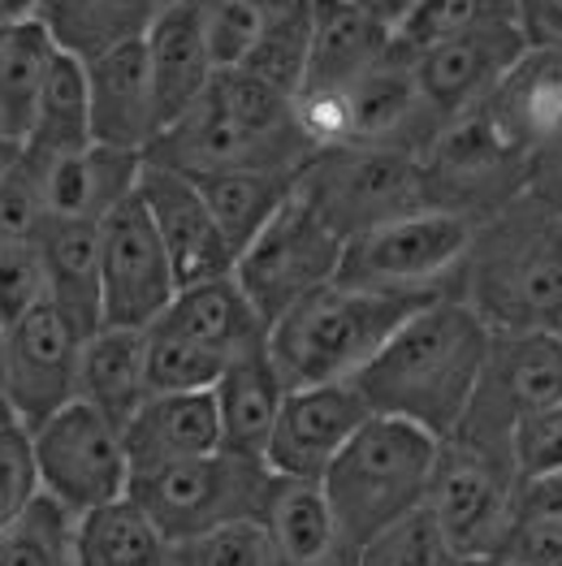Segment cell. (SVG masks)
Listing matches in <instances>:
<instances>
[{
	"mask_svg": "<svg viewBox=\"0 0 562 566\" xmlns=\"http://www.w3.org/2000/svg\"><path fill=\"white\" fill-rule=\"evenodd\" d=\"M511 463L519 480L562 475V402L523 416L511 432Z\"/></svg>",
	"mask_w": 562,
	"mask_h": 566,
	"instance_id": "obj_46",
	"label": "cell"
},
{
	"mask_svg": "<svg viewBox=\"0 0 562 566\" xmlns=\"http://www.w3.org/2000/svg\"><path fill=\"white\" fill-rule=\"evenodd\" d=\"M455 294L493 333H562V212L523 195L485 226L459 269Z\"/></svg>",
	"mask_w": 562,
	"mask_h": 566,
	"instance_id": "obj_2",
	"label": "cell"
},
{
	"mask_svg": "<svg viewBox=\"0 0 562 566\" xmlns=\"http://www.w3.org/2000/svg\"><path fill=\"white\" fill-rule=\"evenodd\" d=\"M420 169L428 208L468 217L476 226L528 195V160L485 122L480 108L450 122L433 139L420 156Z\"/></svg>",
	"mask_w": 562,
	"mask_h": 566,
	"instance_id": "obj_12",
	"label": "cell"
},
{
	"mask_svg": "<svg viewBox=\"0 0 562 566\" xmlns=\"http://www.w3.org/2000/svg\"><path fill=\"white\" fill-rule=\"evenodd\" d=\"M308 13H312V61L303 92H351L398 44L394 27H385L355 0H308Z\"/></svg>",
	"mask_w": 562,
	"mask_h": 566,
	"instance_id": "obj_23",
	"label": "cell"
},
{
	"mask_svg": "<svg viewBox=\"0 0 562 566\" xmlns=\"http://www.w3.org/2000/svg\"><path fill=\"white\" fill-rule=\"evenodd\" d=\"M498 558L507 566H562V520L516 515Z\"/></svg>",
	"mask_w": 562,
	"mask_h": 566,
	"instance_id": "obj_47",
	"label": "cell"
},
{
	"mask_svg": "<svg viewBox=\"0 0 562 566\" xmlns=\"http://www.w3.org/2000/svg\"><path fill=\"white\" fill-rule=\"evenodd\" d=\"M212 394H217V416H221V450L264 463L285 394H290L273 355L260 350V355L230 364Z\"/></svg>",
	"mask_w": 562,
	"mask_h": 566,
	"instance_id": "obj_28",
	"label": "cell"
},
{
	"mask_svg": "<svg viewBox=\"0 0 562 566\" xmlns=\"http://www.w3.org/2000/svg\"><path fill=\"white\" fill-rule=\"evenodd\" d=\"M433 298L441 294H385L329 282L299 298L273 325L269 355L290 389L355 380L381 355V346Z\"/></svg>",
	"mask_w": 562,
	"mask_h": 566,
	"instance_id": "obj_3",
	"label": "cell"
},
{
	"mask_svg": "<svg viewBox=\"0 0 562 566\" xmlns=\"http://www.w3.org/2000/svg\"><path fill=\"white\" fill-rule=\"evenodd\" d=\"M321 147L303 130H264L238 117L230 104H221L208 92L190 108L183 122H174L160 139L152 143L147 160L169 165L187 178L204 174H238V169H260V174H294L316 156Z\"/></svg>",
	"mask_w": 562,
	"mask_h": 566,
	"instance_id": "obj_10",
	"label": "cell"
},
{
	"mask_svg": "<svg viewBox=\"0 0 562 566\" xmlns=\"http://www.w3.org/2000/svg\"><path fill=\"white\" fill-rule=\"evenodd\" d=\"M519 475L507 459L480 450L468 437H446L437 446V468L424 511L437 520L450 549L468 558H498L516 523Z\"/></svg>",
	"mask_w": 562,
	"mask_h": 566,
	"instance_id": "obj_9",
	"label": "cell"
},
{
	"mask_svg": "<svg viewBox=\"0 0 562 566\" xmlns=\"http://www.w3.org/2000/svg\"><path fill=\"white\" fill-rule=\"evenodd\" d=\"M174 4L178 0H52L44 22L65 52L92 61L108 48L143 40Z\"/></svg>",
	"mask_w": 562,
	"mask_h": 566,
	"instance_id": "obj_32",
	"label": "cell"
},
{
	"mask_svg": "<svg viewBox=\"0 0 562 566\" xmlns=\"http://www.w3.org/2000/svg\"><path fill=\"white\" fill-rule=\"evenodd\" d=\"M100 285H104V325L152 329L174 294L178 273L156 234L139 190L100 221Z\"/></svg>",
	"mask_w": 562,
	"mask_h": 566,
	"instance_id": "obj_14",
	"label": "cell"
},
{
	"mask_svg": "<svg viewBox=\"0 0 562 566\" xmlns=\"http://www.w3.org/2000/svg\"><path fill=\"white\" fill-rule=\"evenodd\" d=\"M44 0H0V31L27 27V22H44Z\"/></svg>",
	"mask_w": 562,
	"mask_h": 566,
	"instance_id": "obj_50",
	"label": "cell"
},
{
	"mask_svg": "<svg viewBox=\"0 0 562 566\" xmlns=\"http://www.w3.org/2000/svg\"><path fill=\"white\" fill-rule=\"evenodd\" d=\"M204 35L212 48L217 70H238L251 48L264 40V31L285 13L290 0H190Z\"/></svg>",
	"mask_w": 562,
	"mask_h": 566,
	"instance_id": "obj_37",
	"label": "cell"
},
{
	"mask_svg": "<svg viewBox=\"0 0 562 566\" xmlns=\"http://www.w3.org/2000/svg\"><path fill=\"white\" fill-rule=\"evenodd\" d=\"M143 160L147 156L100 147V143L83 147V151H70V156L31 160L40 174V187H44L48 221H92V226H100L113 208H122L139 190Z\"/></svg>",
	"mask_w": 562,
	"mask_h": 566,
	"instance_id": "obj_21",
	"label": "cell"
},
{
	"mask_svg": "<svg viewBox=\"0 0 562 566\" xmlns=\"http://www.w3.org/2000/svg\"><path fill=\"white\" fill-rule=\"evenodd\" d=\"M4 424H18V411L9 398V364H4V329H0V428Z\"/></svg>",
	"mask_w": 562,
	"mask_h": 566,
	"instance_id": "obj_52",
	"label": "cell"
},
{
	"mask_svg": "<svg viewBox=\"0 0 562 566\" xmlns=\"http://www.w3.org/2000/svg\"><path fill=\"white\" fill-rule=\"evenodd\" d=\"M18 156H22V143H18L9 130H4V126H0V174H4V169H9Z\"/></svg>",
	"mask_w": 562,
	"mask_h": 566,
	"instance_id": "obj_53",
	"label": "cell"
},
{
	"mask_svg": "<svg viewBox=\"0 0 562 566\" xmlns=\"http://www.w3.org/2000/svg\"><path fill=\"white\" fill-rule=\"evenodd\" d=\"M523 52H528V40L519 27H493V31H471V35H455L412 52V70L424 99L450 126L498 92V83L511 74V65Z\"/></svg>",
	"mask_w": 562,
	"mask_h": 566,
	"instance_id": "obj_18",
	"label": "cell"
},
{
	"mask_svg": "<svg viewBox=\"0 0 562 566\" xmlns=\"http://www.w3.org/2000/svg\"><path fill=\"white\" fill-rule=\"evenodd\" d=\"M528 195L562 212V139L528 160Z\"/></svg>",
	"mask_w": 562,
	"mask_h": 566,
	"instance_id": "obj_49",
	"label": "cell"
},
{
	"mask_svg": "<svg viewBox=\"0 0 562 566\" xmlns=\"http://www.w3.org/2000/svg\"><path fill=\"white\" fill-rule=\"evenodd\" d=\"M373 407L355 380L303 385L285 394V407L269 441V472L294 480H325L333 459L351 446V437L368 424Z\"/></svg>",
	"mask_w": 562,
	"mask_h": 566,
	"instance_id": "obj_16",
	"label": "cell"
},
{
	"mask_svg": "<svg viewBox=\"0 0 562 566\" xmlns=\"http://www.w3.org/2000/svg\"><path fill=\"white\" fill-rule=\"evenodd\" d=\"M35 242L44 255L48 303H56L74 325L95 333L104 325L100 226H92V221H44Z\"/></svg>",
	"mask_w": 562,
	"mask_h": 566,
	"instance_id": "obj_30",
	"label": "cell"
},
{
	"mask_svg": "<svg viewBox=\"0 0 562 566\" xmlns=\"http://www.w3.org/2000/svg\"><path fill=\"white\" fill-rule=\"evenodd\" d=\"M342 255L346 242L299 195H290L278 217L238 251L235 277L273 329L299 298L337 282Z\"/></svg>",
	"mask_w": 562,
	"mask_h": 566,
	"instance_id": "obj_11",
	"label": "cell"
},
{
	"mask_svg": "<svg viewBox=\"0 0 562 566\" xmlns=\"http://www.w3.org/2000/svg\"><path fill=\"white\" fill-rule=\"evenodd\" d=\"M346 104H351V143L424 156L433 139L446 130L437 108L424 99L416 70H412V52L403 44L389 48V56L376 61L346 92Z\"/></svg>",
	"mask_w": 562,
	"mask_h": 566,
	"instance_id": "obj_19",
	"label": "cell"
},
{
	"mask_svg": "<svg viewBox=\"0 0 562 566\" xmlns=\"http://www.w3.org/2000/svg\"><path fill=\"white\" fill-rule=\"evenodd\" d=\"M437 446L441 441L433 432L407 420L368 416V424L333 459L321 484L333 502V515L342 523L351 554H360L385 527L424 511L433 468H437Z\"/></svg>",
	"mask_w": 562,
	"mask_h": 566,
	"instance_id": "obj_4",
	"label": "cell"
},
{
	"mask_svg": "<svg viewBox=\"0 0 562 566\" xmlns=\"http://www.w3.org/2000/svg\"><path fill=\"white\" fill-rule=\"evenodd\" d=\"M143 44H147V65H152L160 122L169 130L174 122H183L199 104V95L208 92V83L217 78V61H212L204 22H199L190 0H178L169 13H160L156 27L143 35Z\"/></svg>",
	"mask_w": 562,
	"mask_h": 566,
	"instance_id": "obj_27",
	"label": "cell"
},
{
	"mask_svg": "<svg viewBox=\"0 0 562 566\" xmlns=\"http://www.w3.org/2000/svg\"><path fill=\"white\" fill-rule=\"evenodd\" d=\"M87 87H92V135L100 147L147 156L160 139V104L152 87L147 44L131 40L87 61Z\"/></svg>",
	"mask_w": 562,
	"mask_h": 566,
	"instance_id": "obj_20",
	"label": "cell"
},
{
	"mask_svg": "<svg viewBox=\"0 0 562 566\" xmlns=\"http://www.w3.org/2000/svg\"><path fill=\"white\" fill-rule=\"evenodd\" d=\"M48 221L44 187L27 156H18L0 174V242H31Z\"/></svg>",
	"mask_w": 562,
	"mask_h": 566,
	"instance_id": "obj_45",
	"label": "cell"
},
{
	"mask_svg": "<svg viewBox=\"0 0 562 566\" xmlns=\"http://www.w3.org/2000/svg\"><path fill=\"white\" fill-rule=\"evenodd\" d=\"M31 446L40 489L74 520L131 493L135 472L126 454V432L87 402H70L65 411H56L31 432Z\"/></svg>",
	"mask_w": 562,
	"mask_h": 566,
	"instance_id": "obj_13",
	"label": "cell"
},
{
	"mask_svg": "<svg viewBox=\"0 0 562 566\" xmlns=\"http://www.w3.org/2000/svg\"><path fill=\"white\" fill-rule=\"evenodd\" d=\"M122 432H126V454H131V472L135 475L212 454V450H221L217 394L212 389L152 394Z\"/></svg>",
	"mask_w": 562,
	"mask_h": 566,
	"instance_id": "obj_24",
	"label": "cell"
},
{
	"mask_svg": "<svg viewBox=\"0 0 562 566\" xmlns=\"http://www.w3.org/2000/svg\"><path fill=\"white\" fill-rule=\"evenodd\" d=\"M355 4H364L373 18H381L385 27H394V35H398V27H403V18L416 9V0H355Z\"/></svg>",
	"mask_w": 562,
	"mask_h": 566,
	"instance_id": "obj_51",
	"label": "cell"
},
{
	"mask_svg": "<svg viewBox=\"0 0 562 566\" xmlns=\"http://www.w3.org/2000/svg\"><path fill=\"white\" fill-rule=\"evenodd\" d=\"M139 199L160 242H165V251H169V260H174L178 290L235 273V242L217 226L204 190L195 187L187 174H178L169 165H156V160H143Z\"/></svg>",
	"mask_w": 562,
	"mask_h": 566,
	"instance_id": "obj_17",
	"label": "cell"
},
{
	"mask_svg": "<svg viewBox=\"0 0 562 566\" xmlns=\"http://www.w3.org/2000/svg\"><path fill=\"white\" fill-rule=\"evenodd\" d=\"M493 329L459 294H441L394 333L355 377L373 416H394L446 441L464 424L489 364Z\"/></svg>",
	"mask_w": 562,
	"mask_h": 566,
	"instance_id": "obj_1",
	"label": "cell"
},
{
	"mask_svg": "<svg viewBox=\"0 0 562 566\" xmlns=\"http://www.w3.org/2000/svg\"><path fill=\"white\" fill-rule=\"evenodd\" d=\"M48 303V273L40 242H0V329Z\"/></svg>",
	"mask_w": 562,
	"mask_h": 566,
	"instance_id": "obj_43",
	"label": "cell"
},
{
	"mask_svg": "<svg viewBox=\"0 0 562 566\" xmlns=\"http://www.w3.org/2000/svg\"><path fill=\"white\" fill-rule=\"evenodd\" d=\"M0 566H74V515L40 493L22 520L0 532Z\"/></svg>",
	"mask_w": 562,
	"mask_h": 566,
	"instance_id": "obj_39",
	"label": "cell"
},
{
	"mask_svg": "<svg viewBox=\"0 0 562 566\" xmlns=\"http://www.w3.org/2000/svg\"><path fill=\"white\" fill-rule=\"evenodd\" d=\"M493 27H519V0H416V9L398 27V44L420 52L428 44Z\"/></svg>",
	"mask_w": 562,
	"mask_h": 566,
	"instance_id": "obj_36",
	"label": "cell"
},
{
	"mask_svg": "<svg viewBox=\"0 0 562 566\" xmlns=\"http://www.w3.org/2000/svg\"><path fill=\"white\" fill-rule=\"evenodd\" d=\"M152 398L147 385V329L100 325L83 346L79 402L95 407L113 424H131L135 411Z\"/></svg>",
	"mask_w": 562,
	"mask_h": 566,
	"instance_id": "obj_29",
	"label": "cell"
},
{
	"mask_svg": "<svg viewBox=\"0 0 562 566\" xmlns=\"http://www.w3.org/2000/svg\"><path fill=\"white\" fill-rule=\"evenodd\" d=\"M174 566H285L260 520L226 523L195 541L174 545Z\"/></svg>",
	"mask_w": 562,
	"mask_h": 566,
	"instance_id": "obj_42",
	"label": "cell"
},
{
	"mask_svg": "<svg viewBox=\"0 0 562 566\" xmlns=\"http://www.w3.org/2000/svg\"><path fill=\"white\" fill-rule=\"evenodd\" d=\"M294 195L342 242L428 208L420 156L394 151V147H368V143L321 147L299 169Z\"/></svg>",
	"mask_w": 562,
	"mask_h": 566,
	"instance_id": "obj_5",
	"label": "cell"
},
{
	"mask_svg": "<svg viewBox=\"0 0 562 566\" xmlns=\"http://www.w3.org/2000/svg\"><path fill=\"white\" fill-rule=\"evenodd\" d=\"M519 31L528 48L562 52V0H519Z\"/></svg>",
	"mask_w": 562,
	"mask_h": 566,
	"instance_id": "obj_48",
	"label": "cell"
},
{
	"mask_svg": "<svg viewBox=\"0 0 562 566\" xmlns=\"http://www.w3.org/2000/svg\"><path fill=\"white\" fill-rule=\"evenodd\" d=\"M355 566H464V558L450 549L437 520L428 511H416L373 536L355 554Z\"/></svg>",
	"mask_w": 562,
	"mask_h": 566,
	"instance_id": "obj_41",
	"label": "cell"
},
{
	"mask_svg": "<svg viewBox=\"0 0 562 566\" xmlns=\"http://www.w3.org/2000/svg\"><path fill=\"white\" fill-rule=\"evenodd\" d=\"M464 566H507L502 558H468Z\"/></svg>",
	"mask_w": 562,
	"mask_h": 566,
	"instance_id": "obj_54",
	"label": "cell"
},
{
	"mask_svg": "<svg viewBox=\"0 0 562 566\" xmlns=\"http://www.w3.org/2000/svg\"><path fill=\"white\" fill-rule=\"evenodd\" d=\"M92 87H87V61L56 48L52 70H48L44 95L35 108V126L31 139L22 147V156L31 160H52V156H70L92 147Z\"/></svg>",
	"mask_w": 562,
	"mask_h": 566,
	"instance_id": "obj_33",
	"label": "cell"
},
{
	"mask_svg": "<svg viewBox=\"0 0 562 566\" xmlns=\"http://www.w3.org/2000/svg\"><path fill=\"white\" fill-rule=\"evenodd\" d=\"M190 182L204 190L217 226L235 242V251H242L285 208V199L294 195L299 178L294 174L238 169V174H204V178H190Z\"/></svg>",
	"mask_w": 562,
	"mask_h": 566,
	"instance_id": "obj_35",
	"label": "cell"
},
{
	"mask_svg": "<svg viewBox=\"0 0 562 566\" xmlns=\"http://www.w3.org/2000/svg\"><path fill=\"white\" fill-rule=\"evenodd\" d=\"M226 377V364L204 350L199 342L169 329L165 321H156L147 329V385L152 394H199V389H217V380Z\"/></svg>",
	"mask_w": 562,
	"mask_h": 566,
	"instance_id": "obj_40",
	"label": "cell"
},
{
	"mask_svg": "<svg viewBox=\"0 0 562 566\" xmlns=\"http://www.w3.org/2000/svg\"><path fill=\"white\" fill-rule=\"evenodd\" d=\"M160 321L190 342H199L204 350H212L226 368L247 359V355L269 350V333H273L269 321L260 316V307L238 285L235 273L217 277V282L183 285Z\"/></svg>",
	"mask_w": 562,
	"mask_h": 566,
	"instance_id": "obj_25",
	"label": "cell"
},
{
	"mask_svg": "<svg viewBox=\"0 0 562 566\" xmlns=\"http://www.w3.org/2000/svg\"><path fill=\"white\" fill-rule=\"evenodd\" d=\"M471 238L476 221L441 208H420L351 238L337 282L385 294H455Z\"/></svg>",
	"mask_w": 562,
	"mask_h": 566,
	"instance_id": "obj_7",
	"label": "cell"
},
{
	"mask_svg": "<svg viewBox=\"0 0 562 566\" xmlns=\"http://www.w3.org/2000/svg\"><path fill=\"white\" fill-rule=\"evenodd\" d=\"M56 40L48 22H27L13 31H0V126L27 147L35 108L44 95L48 70L56 56Z\"/></svg>",
	"mask_w": 562,
	"mask_h": 566,
	"instance_id": "obj_34",
	"label": "cell"
},
{
	"mask_svg": "<svg viewBox=\"0 0 562 566\" xmlns=\"http://www.w3.org/2000/svg\"><path fill=\"white\" fill-rule=\"evenodd\" d=\"M92 333L74 325L56 303H40L18 325L4 329V364H9V398L18 424H48L56 411L79 402V368Z\"/></svg>",
	"mask_w": 562,
	"mask_h": 566,
	"instance_id": "obj_15",
	"label": "cell"
},
{
	"mask_svg": "<svg viewBox=\"0 0 562 566\" xmlns=\"http://www.w3.org/2000/svg\"><path fill=\"white\" fill-rule=\"evenodd\" d=\"M562 402V333L519 329L493 333L485 377L476 385L464 424L450 437H468L480 450L511 463V432L523 416ZM516 468V463H511Z\"/></svg>",
	"mask_w": 562,
	"mask_h": 566,
	"instance_id": "obj_8",
	"label": "cell"
},
{
	"mask_svg": "<svg viewBox=\"0 0 562 566\" xmlns=\"http://www.w3.org/2000/svg\"><path fill=\"white\" fill-rule=\"evenodd\" d=\"M485 122L516 147L523 160L562 139V52L528 48L480 104Z\"/></svg>",
	"mask_w": 562,
	"mask_h": 566,
	"instance_id": "obj_22",
	"label": "cell"
},
{
	"mask_svg": "<svg viewBox=\"0 0 562 566\" xmlns=\"http://www.w3.org/2000/svg\"><path fill=\"white\" fill-rule=\"evenodd\" d=\"M74 566H174V541L126 493L74 520Z\"/></svg>",
	"mask_w": 562,
	"mask_h": 566,
	"instance_id": "obj_31",
	"label": "cell"
},
{
	"mask_svg": "<svg viewBox=\"0 0 562 566\" xmlns=\"http://www.w3.org/2000/svg\"><path fill=\"white\" fill-rule=\"evenodd\" d=\"M44 4H52V0H44Z\"/></svg>",
	"mask_w": 562,
	"mask_h": 566,
	"instance_id": "obj_55",
	"label": "cell"
},
{
	"mask_svg": "<svg viewBox=\"0 0 562 566\" xmlns=\"http://www.w3.org/2000/svg\"><path fill=\"white\" fill-rule=\"evenodd\" d=\"M308 61H312V13L308 0H290L285 13L264 31V40L251 48V56L238 70H251L278 92L299 95L308 83Z\"/></svg>",
	"mask_w": 562,
	"mask_h": 566,
	"instance_id": "obj_38",
	"label": "cell"
},
{
	"mask_svg": "<svg viewBox=\"0 0 562 566\" xmlns=\"http://www.w3.org/2000/svg\"><path fill=\"white\" fill-rule=\"evenodd\" d=\"M273 472L260 459L212 450L187 463H169L131 480V497L156 520V527L183 545L226 523L260 520Z\"/></svg>",
	"mask_w": 562,
	"mask_h": 566,
	"instance_id": "obj_6",
	"label": "cell"
},
{
	"mask_svg": "<svg viewBox=\"0 0 562 566\" xmlns=\"http://www.w3.org/2000/svg\"><path fill=\"white\" fill-rule=\"evenodd\" d=\"M40 493H44V489H40L31 428L4 424L0 428V532H4L9 523L22 520Z\"/></svg>",
	"mask_w": 562,
	"mask_h": 566,
	"instance_id": "obj_44",
	"label": "cell"
},
{
	"mask_svg": "<svg viewBox=\"0 0 562 566\" xmlns=\"http://www.w3.org/2000/svg\"><path fill=\"white\" fill-rule=\"evenodd\" d=\"M260 523L273 536L285 566H355V554L342 536V523L333 515L321 480L273 475Z\"/></svg>",
	"mask_w": 562,
	"mask_h": 566,
	"instance_id": "obj_26",
	"label": "cell"
}]
</instances>
